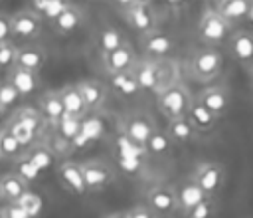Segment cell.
<instances>
[{"mask_svg": "<svg viewBox=\"0 0 253 218\" xmlns=\"http://www.w3.org/2000/svg\"><path fill=\"white\" fill-rule=\"evenodd\" d=\"M156 105H158V111L168 121L184 119L192 105V95L184 83L174 81L156 93Z\"/></svg>", "mask_w": 253, "mask_h": 218, "instance_id": "cell-1", "label": "cell"}, {"mask_svg": "<svg viewBox=\"0 0 253 218\" xmlns=\"http://www.w3.org/2000/svg\"><path fill=\"white\" fill-rule=\"evenodd\" d=\"M223 69V55L215 48L198 50L188 61V73L196 81H211Z\"/></svg>", "mask_w": 253, "mask_h": 218, "instance_id": "cell-2", "label": "cell"}, {"mask_svg": "<svg viewBox=\"0 0 253 218\" xmlns=\"http://www.w3.org/2000/svg\"><path fill=\"white\" fill-rule=\"evenodd\" d=\"M229 32H231V24L217 10H211V8L204 10V14L200 16V22H198V38L208 48L227 42Z\"/></svg>", "mask_w": 253, "mask_h": 218, "instance_id": "cell-3", "label": "cell"}, {"mask_svg": "<svg viewBox=\"0 0 253 218\" xmlns=\"http://www.w3.org/2000/svg\"><path fill=\"white\" fill-rule=\"evenodd\" d=\"M87 192H101L115 180V170L109 163L101 159H89L85 163H79Z\"/></svg>", "mask_w": 253, "mask_h": 218, "instance_id": "cell-4", "label": "cell"}, {"mask_svg": "<svg viewBox=\"0 0 253 218\" xmlns=\"http://www.w3.org/2000/svg\"><path fill=\"white\" fill-rule=\"evenodd\" d=\"M192 178L196 180V184L204 190L206 196H217L219 190L223 188V182H225V170L219 163H200L194 172H192Z\"/></svg>", "mask_w": 253, "mask_h": 218, "instance_id": "cell-5", "label": "cell"}, {"mask_svg": "<svg viewBox=\"0 0 253 218\" xmlns=\"http://www.w3.org/2000/svg\"><path fill=\"white\" fill-rule=\"evenodd\" d=\"M12 24V38L22 42H32L42 34V16L32 12L30 8H22L10 16Z\"/></svg>", "mask_w": 253, "mask_h": 218, "instance_id": "cell-6", "label": "cell"}, {"mask_svg": "<svg viewBox=\"0 0 253 218\" xmlns=\"http://www.w3.org/2000/svg\"><path fill=\"white\" fill-rule=\"evenodd\" d=\"M130 73L134 75V79L138 81L142 91L158 93L162 89V83H160V59H152V57L136 59V63L130 69Z\"/></svg>", "mask_w": 253, "mask_h": 218, "instance_id": "cell-7", "label": "cell"}, {"mask_svg": "<svg viewBox=\"0 0 253 218\" xmlns=\"http://www.w3.org/2000/svg\"><path fill=\"white\" fill-rule=\"evenodd\" d=\"M198 103H202L208 111H211L217 119L221 115H225L229 111V103H231V93L227 87L223 85H210V87H204L198 97H196Z\"/></svg>", "mask_w": 253, "mask_h": 218, "instance_id": "cell-8", "label": "cell"}, {"mask_svg": "<svg viewBox=\"0 0 253 218\" xmlns=\"http://www.w3.org/2000/svg\"><path fill=\"white\" fill-rule=\"evenodd\" d=\"M123 12H125L126 24L130 28H134L136 32H140V36L158 28V20H156V14L150 4H130V6L123 8Z\"/></svg>", "mask_w": 253, "mask_h": 218, "instance_id": "cell-9", "label": "cell"}, {"mask_svg": "<svg viewBox=\"0 0 253 218\" xmlns=\"http://www.w3.org/2000/svg\"><path fill=\"white\" fill-rule=\"evenodd\" d=\"M123 131H125L126 139H130L132 143L144 147V143L156 131V125H154L150 115H146V113H132V115H128L123 121Z\"/></svg>", "mask_w": 253, "mask_h": 218, "instance_id": "cell-10", "label": "cell"}, {"mask_svg": "<svg viewBox=\"0 0 253 218\" xmlns=\"http://www.w3.org/2000/svg\"><path fill=\"white\" fill-rule=\"evenodd\" d=\"M136 63V54L132 50V46L126 42L125 46L109 52V54H103V67L107 73H125V71H130Z\"/></svg>", "mask_w": 253, "mask_h": 218, "instance_id": "cell-11", "label": "cell"}, {"mask_svg": "<svg viewBox=\"0 0 253 218\" xmlns=\"http://www.w3.org/2000/svg\"><path fill=\"white\" fill-rule=\"evenodd\" d=\"M172 188H174V196H176V210H180L182 214L188 212L190 208H194L196 204H200L204 198H208L192 176L176 182Z\"/></svg>", "mask_w": 253, "mask_h": 218, "instance_id": "cell-12", "label": "cell"}, {"mask_svg": "<svg viewBox=\"0 0 253 218\" xmlns=\"http://www.w3.org/2000/svg\"><path fill=\"white\" fill-rule=\"evenodd\" d=\"M227 48L231 57L241 63V65H253V32L249 30H239L229 36Z\"/></svg>", "mask_w": 253, "mask_h": 218, "instance_id": "cell-13", "label": "cell"}, {"mask_svg": "<svg viewBox=\"0 0 253 218\" xmlns=\"http://www.w3.org/2000/svg\"><path fill=\"white\" fill-rule=\"evenodd\" d=\"M140 44H142V50L146 52V55L152 59H162L174 50V40L158 28L148 32V34H142Z\"/></svg>", "mask_w": 253, "mask_h": 218, "instance_id": "cell-14", "label": "cell"}, {"mask_svg": "<svg viewBox=\"0 0 253 218\" xmlns=\"http://www.w3.org/2000/svg\"><path fill=\"white\" fill-rule=\"evenodd\" d=\"M146 206H150L158 216H168L176 210V196H174V188L168 184H158L152 186L146 192Z\"/></svg>", "mask_w": 253, "mask_h": 218, "instance_id": "cell-15", "label": "cell"}, {"mask_svg": "<svg viewBox=\"0 0 253 218\" xmlns=\"http://www.w3.org/2000/svg\"><path fill=\"white\" fill-rule=\"evenodd\" d=\"M85 22V12L75 6V4H69L55 20H51V30L59 36H69L73 32H77Z\"/></svg>", "mask_w": 253, "mask_h": 218, "instance_id": "cell-16", "label": "cell"}, {"mask_svg": "<svg viewBox=\"0 0 253 218\" xmlns=\"http://www.w3.org/2000/svg\"><path fill=\"white\" fill-rule=\"evenodd\" d=\"M57 174H59V180L61 184L65 186V190H69L71 194H77V196H83L87 192V186H85V178H83V172H81V166L73 161H65L59 164L57 168Z\"/></svg>", "mask_w": 253, "mask_h": 218, "instance_id": "cell-17", "label": "cell"}, {"mask_svg": "<svg viewBox=\"0 0 253 218\" xmlns=\"http://www.w3.org/2000/svg\"><path fill=\"white\" fill-rule=\"evenodd\" d=\"M45 61H47V55L40 46H36V44L18 46V54H16V65L18 67L40 73L42 67L45 65Z\"/></svg>", "mask_w": 253, "mask_h": 218, "instance_id": "cell-18", "label": "cell"}, {"mask_svg": "<svg viewBox=\"0 0 253 218\" xmlns=\"http://www.w3.org/2000/svg\"><path fill=\"white\" fill-rule=\"evenodd\" d=\"M75 85H77V89H79V93L87 105V111L103 107V103L107 99V85L105 83H101L99 79H83Z\"/></svg>", "mask_w": 253, "mask_h": 218, "instance_id": "cell-19", "label": "cell"}, {"mask_svg": "<svg viewBox=\"0 0 253 218\" xmlns=\"http://www.w3.org/2000/svg\"><path fill=\"white\" fill-rule=\"evenodd\" d=\"M6 79L16 87V91H18L22 97H26V95L38 91V87H40V75L34 73V71L22 69V67H18V65H14V67L8 69Z\"/></svg>", "mask_w": 253, "mask_h": 218, "instance_id": "cell-20", "label": "cell"}, {"mask_svg": "<svg viewBox=\"0 0 253 218\" xmlns=\"http://www.w3.org/2000/svg\"><path fill=\"white\" fill-rule=\"evenodd\" d=\"M57 93H59V99H61V105H63V111H65V113L75 115V117H79V119L85 117L87 105H85V101H83V97H81L77 85L67 83V85H63L61 89H57Z\"/></svg>", "mask_w": 253, "mask_h": 218, "instance_id": "cell-21", "label": "cell"}, {"mask_svg": "<svg viewBox=\"0 0 253 218\" xmlns=\"http://www.w3.org/2000/svg\"><path fill=\"white\" fill-rule=\"evenodd\" d=\"M186 119L190 121V125H192L198 133H208V131H211V129L215 127V123H217V117H215L211 111H208L202 103H198L196 99H192V105H190V109H188Z\"/></svg>", "mask_w": 253, "mask_h": 218, "instance_id": "cell-22", "label": "cell"}, {"mask_svg": "<svg viewBox=\"0 0 253 218\" xmlns=\"http://www.w3.org/2000/svg\"><path fill=\"white\" fill-rule=\"evenodd\" d=\"M0 188H2V200L18 202L30 190V184L24 178H20L16 172H6L4 176H0Z\"/></svg>", "mask_w": 253, "mask_h": 218, "instance_id": "cell-23", "label": "cell"}, {"mask_svg": "<svg viewBox=\"0 0 253 218\" xmlns=\"http://www.w3.org/2000/svg\"><path fill=\"white\" fill-rule=\"evenodd\" d=\"M40 113L42 117L49 123V125H57V121L63 117V105H61V99H59V93L57 89L53 91H45L42 97H40Z\"/></svg>", "mask_w": 253, "mask_h": 218, "instance_id": "cell-24", "label": "cell"}, {"mask_svg": "<svg viewBox=\"0 0 253 218\" xmlns=\"http://www.w3.org/2000/svg\"><path fill=\"white\" fill-rule=\"evenodd\" d=\"M249 2H251V0H217L215 10L233 26V24L243 22V20L247 18Z\"/></svg>", "mask_w": 253, "mask_h": 218, "instance_id": "cell-25", "label": "cell"}, {"mask_svg": "<svg viewBox=\"0 0 253 218\" xmlns=\"http://www.w3.org/2000/svg\"><path fill=\"white\" fill-rule=\"evenodd\" d=\"M166 135L170 137L172 143L176 145H186L190 141L196 139L198 131L190 125V121L184 117V119H174V121H168V127H166Z\"/></svg>", "mask_w": 253, "mask_h": 218, "instance_id": "cell-26", "label": "cell"}, {"mask_svg": "<svg viewBox=\"0 0 253 218\" xmlns=\"http://www.w3.org/2000/svg\"><path fill=\"white\" fill-rule=\"evenodd\" d=\"M125 44H126V38L117 28H101L97 32V48H99L101 55L109 54V52H113V50H117V48H121Z\"/></svg>", "mask_w": 253, "mask_h": 218, "instance_id": "cell-27", "label": "cell"}, {"mask_svg": "<svg viewBox=\"0 0 253 218\" xmlns=\"http://www.w3.org/2000/svg\"><path fill=\"white\" fill-rule=\"evenodd\" d=\"M111 87H113L117 93L125 95V97H134V95H138V93L142 91L140 85H138V81L134 79V75H132L130 71L113 73V75H111Z\"/></svg>", "mask_w": 253, "mask_h": 218, "instance_id": "cell-28", "label": "cell"}, {"mask_svg": "<svg viewBox=\"0 0 253 218\" xmlns=\"http://www.w3.org/2000/svg\"><path fill=\"white\" fill-rule=\"evenodd\" d=\"M16 163H14V172L20 176V178H24L28 184H34V182H38L40 180V176H42V170L30 161V157L28 155H20L18 159H14Z\"/></svg>", "mask_w": 253, "mask_h": 218, "instance_id": "cell-29", "label": "cell"}, {"mask_svg": "<svg viewBox=\"0 0 253 218\" xmlns=\"http://www.w3.org/2000/svg\"><path fill=\"white\" fill-rule=\"evenodd\" d=\"M55 129L63 141H75L79 137V131H81V119L75 115L63 113V117L57 121Z\"/></svg>", "mask_w": 253, "mask_h": 218, "instance_id": "cell-30", "label": "cell"}, {"mask_svg": "<svg viewBox=\"0 0 253 218\" xmlns=\"http://www.w3.org/2000/svg\"><path fill=\"white\" fill-rule=\"evenodd\" d=\"M22 151V145L18 143V139L12 135V131L8 127L0 129V157L2 159H18Z\"/></svg>", "mask_w": 253, "mask_h": 218, "instance_id": "cell-31", "label": "cell"}, {"mask_svg": "<svg viewBox=\"0 0 253 218\" xmlns=\"http://www.w3.org/2000/svg\"><path fill=\"white\" fill-rule=\"evenodd\" d=\"M172 145H174V143L170 141V137L166 135V131H158V129H156V131L150 135V139L144 143V151L150 153V155H166Z\"/></svg>", "mask_w": 253, "mask_h": 218, "instance_id": "cell-32", "label": "cell"}, {"mask_svg": "<svg viewBox=\"0 0 253 218\" xmlns=\"http://www.w3.org/2000/svg\"><path fill=\"white\" fill-rule=\"evenodd\" d=\"M215 214H217V202L213 196H208L200 204L184 212V218H215Z\"/></svg>", "mask_w": 253, "mask_h": 218, "instance_id": "cell-33", "label": "cell"}, {"mask_svg": "<svg viewBox=\"0 0 253 218\" xmlns=\"http://www.w3.org/2000/svg\"><path fill=\"white\" fill-rule=\"evenodd\" d=\"M6 127L12 131V135L18 139V143H20L22 147L30 145V143L36 139V133H34V131H32V129H30V127H28V125L22 121V119H18L16 115L10 119V123H8Z\"/></svg>", "mask_w": 253, "mask_h": 218, "instance_id": "cell-34", "label": "cell"}, {"mask_svg": "<svg viewBox=\"0 0 253 218\" xmlns=\"http://www.w3.org/2000/svg\"><path fill=\"white\" fill-rule=\"evenodd\" d=\"M16 54H18V44L14 40L2 42L0 44V69L8 71L10 67L16 65Z\"/></svg>", "mask_w": 253, "mask_h": 218, "instance_id": "cell-35", "label": "cell"}, {"mask_svg": "<svg viewBox=\"0 0 253 218\" xmlns=\"http://www.w3.org/2000/svg\"><path fill=\"white\" fill-rule=\"evenodd\" d=\"M16 117L18 119H22L36 135H38V131L43 127V117H42V113L40 111H36V109H32V107H24V109H20V111H16Z\"/></svg>", "mask_w": 253, "mask_h": 218, "instance_id": "cell-36", "label": "cell"}, {"mask_svg": "<svg viewBox=\"0 0 253 218\" xmlns=\"http://www.w3.org/2000/svg\"><path fill=\"white\" fill-rule=\"evenodd\" d=\"M26 155L30 157V161H32L42 172L53 164V157H51V153H49L45 147H36V149H32V151L26 153Z\"/></svg>", "mask_w": 253, "mask_h": 218, "instance_id": "cell-37", "label": "cell"}, {"mask_svg": "<svg viewBox=\"0 0 253 218\" xmlns=\"http://www.w3.org/2000/svg\"><path fill=\"white\" fill-rule=\"evenodd\" d=\"M20 97H22V95L16 91V87H14L8 79H6L4 83H0V105H2L6 111H8L10 107H14V105L20 101Z\"/></svg>", "mask_w": 253, "mask_h": 218, "instance_id": "cell-38", "label": "cell"}, {"mask_svg": "<svg viewBox=\"0 0 253 218\" xmlns=\"http://www.w3.org/2000/svg\"><path fill=\"white\" fill-rule=\"evenodd\" d=\"M69 4H71L69 0H49V2H47V8H45V12H43L42 18H47V20L51 22V20H55Z\"/></svg>", "mask_w": 253, "mask_h": 218, "instance_id": "cell-39", "label": "cell"}, {"mask_svg": "<svg viewBox=\"0 0 253 218\" xmlns=\"http://www.w3.org/2000/svg\"><path fill=\"white\" fill-rule=\"evenodd\" d=\"M2 210H4V216L6 218H34L22 204H18V202H8L6 206H2Z\"/></svg>", "mask_w": 253, "mask_h": 218, "instance_id": "cell-40", "label": "cell"}, {"mask_svg": "<svg viewBox=\"0 0 253 218\" xmlns=\"http://www.w3.org/2000/svg\"><path fill=\"white\" fill-rule=\"evenodd\" d=\"M128 212V218H160L150 206H146V204H134L130 210H126Z\"/></svg>", "mask_w": 253, "mask_h": 218, "instance_id": "cell-41", "label": "cell"}, {"mask_svg": "<svg viewBox=\"0 0 253 218\" xmlns=\"http://www.w3.org/2000/svg\"><path fill=\"white\" fill-rule=\"evenodd\" d=\"M8 40H14L12 38V24H10V16L0 12V44L2 42H8Z\"/></svg>", "mask_w": 253, "mask_h": 218, "instance_id": "cell-42", "label": "cell"}, {"mask_svg": "<svg viewBox=\"0 0 253 218\" xmlns=\"http://www.w3.org/2000/svg\"><path fill=\"white\" fill-rule=\"evenodd\" d=\"M47 2H49V0H28V8H30L32 12H36L38 16H43V12H45V8H47Z\"/></svg>", "mask_w": 253, "mask_h": 218, "instance_id": "cell-43", "label": "cell"}, {"mask_svg": "<svg viewBox=\"0 0 253 218\" xmlns=\"http://www.w3.org/2000/svg\"><path fill=\"white\" fill-rule=\"evenodd\" d=\"M192 0H166V4L168 6H172V8H184V6H188Z\"/></svg>", "mask_w": 253, "mask_h": 218, "instance_id": "cell-44", "label": "cell"}, {"mask_svg": "<svg viewBox=\"0 0 253 218\" xmlns=\"http://www.w3.org/2000/svg\"><path fill=\"white\" fill-rule=\"evenodd\" d=\"M103 218H128V212H109Z\"/></svg>", "mask_w": 253, "mask_h": 218, "instance_id": "cell-45", "label": "cell"}, {"mask_svg": "<svg viewBox=\"0 0 253 218\" xmlns=\"http://www.w3.org/2000/svg\"><path fill=\"white\" fill-rule=\"evenodd\" d=\"M249 24H253V0L249 2V10H247V18H245Z\"/></svg>", "mask_w": 253, "mask_h": 218, "instance_id": "cell-46", "label": "cell"}, {"mask_svg": "<svg viewBox=\"0 0 253 218\" xmlns=\"http://www.w3.org/2000/svg\"><path fill=\"white\" fill-rule=\"evenodd\" d=\"M113 2H117V4H119V6H123V8H126V6L134 4V0H113Z\"/></svg>", "mask_w": 253, "mask_h": 218, "instance_id": "cell-47", "label": "cell"}, {"mask_svg": "<svg viewBox=\"0 0 253 218\" xmlns=\"http://www.w3.org/2000/svg\"><path fill=\"white\" fill-rule=\"evenodd\" d=\"M154 0H134V4H152Z\"/></svg>", "mask_w": 253, "mask_h": 218, "instance_id": "cell-48", "label": "cell"}, {"mask_svg": "<svg viewBox=\"0 0 253 218\" xmlns=\"http://www.w3.org/2000/svg\"><path fill=\"white\" fill-rule=\"evenodd\" d=\"M4 115H6V109L0 105V121H2V117H4Z\"/></svg>", "mask_w": 253, "mask_h": 218, "instance_id": "cell-49", "label": "cell"}, {"mask_svg": "<svg viewBox=\"0 0 253 218\" xmlns=\"http://www.w3.org/2000/svg\"><path fill=\"white\" fill-rule=\"evenodd\" d=\"M249 79H251V83H253V65H249Z\"/></svg>", "mask_w": 253, "mask_h": 218, "instance_id": "cell-50", "label": "cell"}, {"mask_svg": "<svg viewBox=\"0 0 253 218\" xmlns=\"http://www.w3.org/2000/svg\"><path fill=\"white\" fill-rule=\"evenodd\" d=\"M0 218H6V216H4V210H2V206H0Z\"/></svg>", "mask_w": 253, "mask_h": 218, "instance_id": "cell-51", "label": "cell"}, {"mask_svg": "<svg viewBox=\"0 0 253 218\" xmlns=\"http://www.w3.org/2000/svg\"><path fill=\"white\" fill-rule=\"evenodd\" d=\"M0 202H2V188H0Z\"/></svg>", "mask_w": 253, "mask_h": 218, "instance_id": "cell-52", "label": "cell"}]
</instances>
